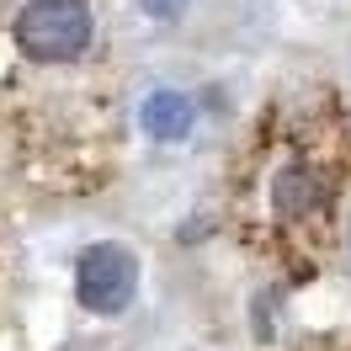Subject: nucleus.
Masks as SVG:
<instances>
[{"label":"nucleus","instance_id":"f257e3e1","mask_svg":"<svg viewBox=\"0 0 351 351\" xmlns=\"http://www.w3.org/2000/svg\"><path fill=\"white\" fill-rule=\"evenodd\" d=\"M16 43L43 59V64H64L80 59L90 48V11L86 0H32L16 16Z\"/></svg>","mask_w":351,"mask_h":351},{"label":"nucleus","instance_id":"f03ea898","mask_svg":"<svg viewBox=\"0 0 351 351\" xmlns=\"http://www.w3.org/2000/svg\"><path fill=\"white\" fill-rule=\"evenodd\" d=\"M138 287V261L123 245H90L75 266V293L90 314H123Z\"/></svg>","mask_w":351,"mask_h":351},{"label":"nucleus","instance_id":"7ed1b4c3","mask_svg":"<svg viewBox=\"0 0 351 351\" xmlns=\"http://www.w3.org/2000/svg\"><path fill=\"white\" fill-rule=\"evenodd\" d=\"M319 202H325V186H319V176L308 171V165H287V171L271 181V208H277L282 219H308Z\"/></svg>","mask_w":351,"mask_h":351},{"label":"nucleus","instance_id":"20e7f679","mask_svg":"<svg viewBox=\"0 0 351 351\" xmlns=\"http://www.w3.org/2000/svg\"><path fill=\"white\" fill-rule=\"evenodd\" d=\"M192 117H197V107L181 96V90H154L149 101L138 107V123H144V133H154V138H186L192 133Z\"/></svg>","mask_w":351,"mask_h":351},{"label":"nucleus","instance_id":"39448f33","mask_svg":"<svg viewBox=\"0 0 351 351\" xmlns=\"http://www.w3.org/2000/svg\"><path fill=\"white\" fill-rule=\"evenodd\" d=\"M138 5H144L149 16H165V22H171V16H181V11H186V0H138Z\"/></svg>","mask_w":351,"mask_h":351}]
</instances>
